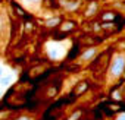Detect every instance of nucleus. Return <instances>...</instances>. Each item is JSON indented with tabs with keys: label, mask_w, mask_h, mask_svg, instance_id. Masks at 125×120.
Masks as SVG:
<instances>
[{
	"label": "nucleus",
	"mask_w": 125,
	"mask_h": 120,
	"mask_svg": "<svg viewBox=\"0 0 125 120\" xmlns=\"http://www.w3.org/2000/svg\"><path fill=\"white\" fill-rule=\"evenodd\" d=\"M125 69V57L124 56H116L113 63L110 66V75L112 76H119Z\"/></svg>",
	"instance_id": "nucleus-1"
},
{
	"label": "nucleus",
	"mask_w": 125,
	"mask_h": 120,
	"mask_svg": "<svg viewBox=\"0 0 125 120\" xmlns=\"http://www.w3.org/2000/svg\"><path fill=\"white\" fill-rule=\"evenodd\" d=\"M104 114L107 113L109 116H112V114H119V113H125V105L124 104H121V103H107V104H104Z\"/></svg>",
	"instance_id": "nucleus-2"
},
{
	"label": "nucleus",
	"mask_w": 125,
	"mask_h": 120,
	"mask_svg": "<svg viewBox=\"0 0 125 120\" xmlns=\"http://www.w3.org/2000/svg\"><path fill=\"white\" fill-rule=\"evenodd\" d=\"M96 56H97V48L90 47V48H87V50L81 54V60H84V62H88V60L94 59Z\"/></svg>",
	"instance_id": "nucleus-3"
},
{
	"label": "nucleus",
	"mask_w": 125,
	"mask_h": 120,
	"mask_svg": "<svg viewBox=\"0 0 125 120\" xmlns=\"http://www.w3.org/2000/svg\"><path fill=\"white\" fill-rule=\"evenodd\" d=\"M87 89H88V84H87L85 81H84V82H80V84L74 88L72 95H74V97H80V95H81V94H84Z\"/></svg>",
	"instance_id": "nucleus-4"
},
{
	"label": "nucleus",
	"mask_w": 125,
	"mask_h": 120,
	"mask_svg": "<svg viewBox=\"0 0 125 120\" xmlns=\"http://www.w3.org/2000/svg\"><path fill=\"white\" fill-rule=\"evenodd\" d=\"M81 116H83V110L80 108V110H77L72 116H69V117H68V120H80V117H81Z\"/></svg>",
	"instance_id": "nucleus-5"
},
{
	"label": "nucleus",
	"mask_w": 125,
	"mask_h": 120,
	"mask_svg": "<svg viewBox=\"0 0 125 120\" xmlns=\"http://www.w3.org/2000/svg\"><path fill=\"white\" fill-rule=\"evenodd\" d=\"M60 22V18H54V19H50V21H47L46 22V26H49V28H52V26H54V25H57Z\"/></svg>",
	"instance_id": "nucleus-6"
},
{
	"label": "nucleus",
	"mask_w": 125,
	"mask_h": 120,
	"mask_svg": "<svg viewBox=\"0 0 125 120\" xmlns=\"http://www.w3.org/2000/svg\"><path fill=\"white\" fill-rule=\"evenodd\" d=\"M72 28H74V24L71 22V24H65V25H63V26H62L60 29H62V31H71Z\"/></svg>",
	"instance_id": "nucleus-7"
},
{
	"label": "nucleus",
	"mask_w": 125,
	"mask_h": 120,
	"mask_svg": "<svg viewBox=\"0 0 125 120\" xmlns=\"http://www.w3.org/2000/svg\"><path fill=\"white\" fill-rule=\"evenodd\" d=\"M113 18H115L113 13H104V15H103V19H104V21H112Z\"/></svg>",
	"instance_id": "nucleus-8"
},
{
	"label": "nucleus",
	"mask_w": 125,
	"mask_h": 120,
	"mask_svg": "<svg viewBox=\"0 0 125 120\" xmlns=\"http://www.w3.org/2000/svg\"><path fill=\"white\" fill-rule=\"evenodd\" d=\"M9 81H10V76H8V78H2V79H0V82H2V84H9Z\"/></svg>",
	"instance_id": "nucleus-9"
},
{
	"label": "nucleus",
	"mask_w": 125,
	"mask_h": 120,
	"mask_svg": "<svg viewBox=\"0 0 125 120\" xmlns=\"http://www.w3.org/2000/svg\"><path fill=\"white\" fill-rule=\"evenodd\" d=\"M15 120H31V117H28V116H19V117H16Z\"/></svg>",
	"instance_id": "nucleus-10"
},
{
	"label": "nucleus",
	"mask_w": 125,
	"mask_h": 120,
	"mask_svg": "<svg viewBox=\"0 0 125 120\" xmlns=\"http://www.w3.org/2000/svg\"><path fill=\"white\" fill-rule=\"evenodd\" d=\"M2 76H3V69L0 68V78H2Z\"/></svg>",
	"instance_id": "nucleus-11"
},
{
	"label": "nucleus",
	"mask_w": 125,
	"mask_h": 120,
	"mask_svg": "<svg viewBox=\"0 0 125 120\" xmlns=\"http://www.w3.org/2000/svg\"><path fill=\"white\" fill-rule=\"evenodd\" d=\"M119 120H125V116H124V117H121V119H119Z\"/></svg>",
	"instance_id": "nucleus-12"
},
{
	"label": "nucleus",
	"mask_w": 125,
	"mask_h": 120,
	"mask_svg": "<svg viewBox=\"0 0 125 120\" xmlns=\"http://www.w3.org/2000/svg\"><path fill=\"white\" fill-rule=\"evenodd\" d=\"M28 2H37V0H28Z\"/></svg>",
	"instance_id": "nucleus-13"
}]
</instances>
